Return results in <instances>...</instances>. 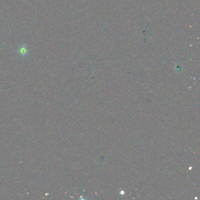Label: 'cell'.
Here are the masks:
<instances>
[{"instance_id": "cell-1", "label": "cell", "mask_w": 200, "mask_h": 200, "mask_svg": "<svg viewBox=\"0 0 200 200\" xmlns=\"http://www.w3.org/2000/svg\"><path fill=\"white\" fill-rule=\"evenodd\" d=\"M17 52L18 54L21 56L24 57L28 55L29 54V49L27 46V44L25 43L19 45L18 48Z\"/></svg>"}]
</instances>
